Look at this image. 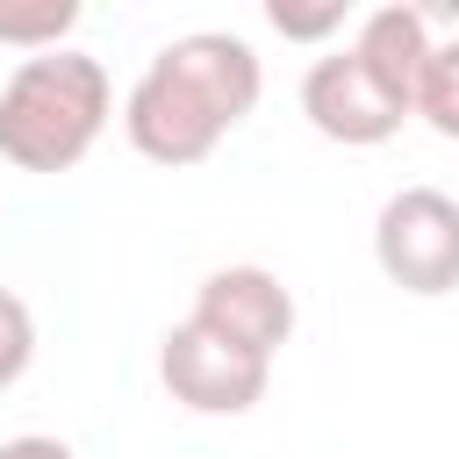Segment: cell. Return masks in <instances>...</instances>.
<instances>
[{
    "label": "cell",
    "mask_w": 459,
    "mask_h": 459,
    "mask_svg": "<svg viewBox=\"0 0 459 459\" xmlns=\"http://www.w3.org/2000/svg\"><path fill=\"white\" fill-rule=\"evenodd\" d=\"M258 50L230 29L172 36L122 100V129L151 165H201L258 108Z\"/></svg>",
    "instance_id": "obj_1"
},
{
    "label": "cell",
    "mask_w": 459,
    "mask_h": 459,
    "mask_svg": "<svg viewBox=\"0 0 459 459\" xmlns=\"http://www.w3.org/2000/svg\"><path fill=\"white\" fill-rule=\"evenodd\" d=\"M108 65L86 50L22 57L0 86V158L22 172H72L108 129Z\"/></svg>",
    "instance_id": "obj_2"
},
{
    "label": "cell",
    "mask_w": 459,
    "mask_h": 459,
    "mask_svg": "<svg viewBox=\"0 0 459 459\" xmlns=\"http://www.w3.org/2000/svg\"><path fill=\"white\" fill-rule=\"evenodd\" d=\"M373 258L402 294H452L459 287V201L445 186L387 194L373 222Z\"/></svg>",
    "instance_id": "obj_3"
},
{
    "label": "cell",
    "mask_w": 459,
    "mask_h": 459,
    "mask_svg": "<svg viewBox=\"0 0 459 459\" xmlns=\"http://www.w3.org/2000/svg\"><path fill=\"white\" fill-rule=\"evenodd\" d=\"M158 373H165L172 402H186L194 416H244V409H258L273 359H258V351H244V344H230V337H215L208 323L186 316L179 330H165Z\"/></svg>",
    "instance_id": "obj_4"
},
{
    "label": "cell",
    "mask_w": 459,
    "mask_h": 459,
    "mask_svg": "<svg viewBox=\"0 0 459 459\" xmlns=\"http://www.w3.org/2000/svg\"><path fill=\"white\" fill-rule=\"evenodd\" d=\"M301 115H308L330 143L366 151V143H387V136L402 129V115H416V108H409V93H394V86L344 43V50H330V57L308 65V79H301Z\"/></svg>",
    "instance_id": "obj_5"
},
{
    "label": "cell",
    "mask_w": 459,
    "mask_h": 459,
    "mask_svg": "<svg viewBox=\"0 0 459 459\" xmlns=\"http://www.w3.org/2000/svg\"><path fill=\"white\" fill-rule=\"evenodd\" d=\"M194 323H208L215 337H230V344L273 359V351L294 337V294H287L265 265H222V273L201 280Z\"/></svg>",
    "instance_id": "obj_6"
},
{
    "label": "cell",
    "mask_w": 459,
    "mask_h": 459,
    "mask_svg": "<svg viewBox=\"0 0 459 459\" xmlns=\"http://www.w3.org/2000/svg\"><path fill=\"white\" fill-rule=\"evenodd\" d=\"M351 50H359L394 93H409V108H416V79H423V57H430V22H423L416 7H373V14L359 22Z\"/></svg>",
    "instance_id": "obj_7"
},
{
    "label": "cell",
    "mask_w": 459,
    "mask_h": 459,
    "mask_svg": "<svg viewBox=\"0 0 459 459\" xmlns=\"http://www.w3.org/2000/svg\"><path fill=\"white\" fill-rule=\"evenodd\" d=\"M416 115L459 143V36L452 43H430L423 57V79H416Z\"/></svg>",
    "instance_id": "obj_8"
},
{
    "label": "cell",
    "mask_w": 459,
    "mask_h": 459,
    "mask_svg": "<svg viewBox=\"0 0 459 459\" xmlns=\"http://www.w3.org/2000/svg\"><path fill=\"white\" fill-rule=\"evenodd\" d=\"M79 7L72 0H29V7H0V43H22V50H57V36H72Z\"/></svg>",
    "instance_id": "obj_9"
},
{
    "label": "cell",
    "mask_w": 459,
    "mask_h": 459,
    "mask_svg": "<svg viewBox=\"0 0 459 459\" xmlns=\"http://www.w3.org/2000/svg\"><path fill=\"white\" fill-rule=\"evenodd\" d=\"M29 359H36V316L22 294L0 287V387H14L29 373Z\"/></svg>",
    "instance_id": "obj_10"
},
{
    "label": "cell",
    "mask_w": 459,
    "mask_h": 459,
    "mask_svg": "<svg viewBox=\"0 0 459 459\" xmlns=\"http://www.w3.org/2000/svg\"><path fill=\"white\" fill-rule=\"evenodd\" d=\"M265 22H273L280 36H294V43H316V36L344 29V0H323V7H294V0H273V7H265Z\"/></svg>",
    "instance_id": "obj_11"
},
{
    "label": "cell",
    "mask_w": 459,
    "mask_h": 459,
    "mask_svg": "<svg viewBox=\"0 0 459 459\" xmlns=\"http://www.w3.org/2000/svg\"><path fill=\"white\" fill-rule=\"evenodd\" d=\"M0 459H79V452H72L65 437H36V430H29V437H7Z\"/></svg>",
    "instance_id": "obj_12"
}]
</instances>
